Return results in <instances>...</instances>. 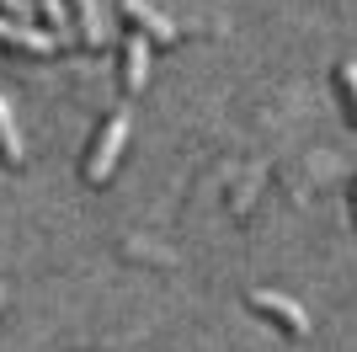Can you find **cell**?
Instances as JSON below:
<instances>
[{
	"mask_svg": "<svg viewBox=\"0 0 357 352\" xmlns=\"http://www.w3.org/2000/svg\"><path fill=\"white\" fill-rule=\"evenodd\" d=\"M38 6H43V16L54 22V27H64V0H38Z\"/></svg>",
	"mask_w": 357,
	"mask_h": 352,
	"instance_id": "9",
	"label": "cell"
},
{
	"mask_svg": "<svg viewBox=\"0 0 357 352\" xmlns=\"http://www.w3.org/2000/svg\"><path fill=\"white\" fill-rule=\"evenodd\" d=\"M123 145H128V107H118V112L102 123V133H96V145H91V155H86V182H107Z\"/></svg>",
	"mask_w": 357,
	"mask_h": 352,
	"instance_id": "1",
	"label": "cell"
},
{
	"mask_svg": "<svg viewBox=\"0 0 357 352\" xmlns=\"http://www.w3.org/2000/svg\"><path fill=\"white\" fill-rule=\"evenodd\" d=\"M336 86H342V107L352 112V107H357V96H352V64H336Z\"/></svg>",
	"mask_w": 357,
	"mask_h": 352,
	"instance_id": "8",
	"label": "cell"
},
{
	"mask_svg": "<svg viewBox=\"0 0 357 352\" xmlns=\"http://www.w3.org/2000/svg\"><path fill=\"white\" fill-rule=\"evenodd\" d=\"M75 16H80V38H86L91 48H107V22H102V6L96 0H70Z\"/></svg>",
	"mask_w": 357,
	"mask_h": 352,
	"instance_id": "7",
	"label": "cell"
},
{
	"mask_svg": "<svg viewBox=\"0 0 357 352\" xmlns=\"http://www.w3.org/2000/svg\"><path fill=\"white\" fill-rule=\"evenodd\" d=\"M0 6H6V16H11V22H27V0H0Z\"/></svg>",
	"mask_w": 357,
	"mask_h": 352,
	"instance_id": "10",
	"label": "cell"
},
{
	"mask_svg": "<svg viewBox=\"0 0 357 352\" xmlns=\"http://www.w3.org/2000/svg\"><path fill=\"white\" fill-rule=\"evenodd\" d=\"M144 80H149L144 32H128V48H123V86H128V91H144Z\"/></svg>",
	"mask_w": 357,
	"mask_h": 352,
	"instance_id": "6",
	"label": "cell"
},
{
	"mask_svg": "<svg viewBox=\"0 0 357 352\" xmlns=\"http://www.w3.org/2000/svg\"><path fill=\"white\" fill-rule=\"evenodd\" d=\"M245 299H251V309H261V315H272V321H283V331H288V337H304V331H310V315H304V305H294L288 293L251 288Z\"/></svg>",
	"mask_w": 357,
	"mask_h": 352,
	"instance_id": "2",
	"label": "cell"
},
{
	"mask_svg": "<svg viewBox=\"0 0 357 352\" xmlns=\"http://www.w3.org/2000/svg\"><path fill=\"white\" fill-rule=\"evenodd\" d=\"M123 11H128V22H134L144 38H160V43H176V22H165L155 6H144V0H123Z\"/></svg>",
	"mask_w": 357,
	"mask_h": 352,
	"instance_id": "5",
	"label": "cell"
},
{
	"mask_svg": "<svg viewBox=\"0 0 357 352\" xmlns=\"http://www.w3.org/2000/svg\"><path fill=\"white\" fill-rule=\"evenodd\" d=\"M0 161H6V166L27 161V139H22V129H16V107H11L6 91H0Z\"/></svg>",
	"mask_w": 357,
	"mask_h": 352,
	"instance_id": "4",
	"label": "cell"
},
{
	"mask_svg": "<svg viewBox=\"0 0 357 352\" xmlns=\"http://www.w3.org/2000/svg\"><path fill=\"white\" fill-rule=\"evenodd\" d=\"M0 43H6V48H27V54H54V32L27 27V22H11V16H0Z\"/></svg>",
	"mask_w": 357,
	"mask_h": 352,
	"instance_id": "3",
	"label": "cell"
}]
</instances>
